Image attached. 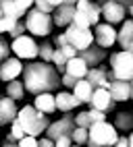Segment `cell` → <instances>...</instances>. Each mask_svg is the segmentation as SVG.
Wrapping results in <instances>:
<instances>
[{
  "label": "cell",
  "mask_w": 133,
  "mask_h": 147,
  "mask_svg": "<svg viewBox=\"0 0 133 147\" xmlns=\"http://www.w3.org/2000/svg\"><path fill=\"white\" fill-rule=\"evenodd\" d=\"M85 79H88V83L96 89V87H108V68L106 66H102V64H98V66H92V68H88V75H85Z\"/></svg>",
  "instance_id": "15"
},
{
  "label": "cell",
  "mask_w": 133,
  "mask_h": 147,
  "mask_svg": "<svg viewBox=\"0 0 133 147\" xmlns=\"http://www.w3.org/2000/svg\"><path fill=\"white\" fill-rule=\"evenodd\" d=\"M27 15V21H25V29L29 31L31 35H37V37H46L52 33V27H54V21L50 13H42L37 8H29L25 13Z\"/></svg>",
  "instance_id": "5"
},
{
  "label": "cell",
  "mask_w": 133,
  "mask_h": 147,
  "mask_svg": "<svg viewBox=\"0 0 133 147\" xmlns=\"http://www.w3.org/2000/svg\"><path fill=\"white\" fill-rule=\"evenodd\" d=\"M17 120H19V124L23 126L25 135H33V137L42 135L46 129H48V124H50L48 114L40 112L33 106H23L21 110L17 112Z\"/></svg>",
  "instance_id": "2"
},
{
  "label": "cell",
  "mask_w": 133,
  "mask_h": 147,
  "mask_svg": "<svg viewBox=\"0 0 133 147\" xmlns=\"http://www.w3.org/2000/svg\"><path fill=\"white\" fill-rule=\"evenodd\" d=\"M54 147H73V139L69 135H64V137H58V139L54 141Z\"/></svg>",
  "instance_id": "40"
},
{
  "label": "cell",
  "mask_w": 133,
  "mask_h": 147,
  "mask_svg": "<svg viewBox=\"0 0 133 147\" xmlns=\"http://www.w3.org/2000/svg\"><path fill=\"white\" fill-rule=\"evenodd\" d=\"M119 139V131L115 129V124H110L106 120L94 122L88 129V147H112Z\"/></svg>",
  "instance_id": "3"
},
{
  "label": "cell",
  "mask_w": 133,
  "mask_h": 147,
  "mask_svg": "<svg viewBox=\"0 0 133 147\" xmlns=\"http://www.w3.org/2000/svg\"><path fill=\"white\" fill-rule=\"evenodd\" d=\"M92 93H94V87L88 83V79H85V77H83V79H79L77 83H75V87H73V95L77 97L81 104H90Z\"/></svg>",
  "instance_id": "22"
},
{
  "label": "cell",
  "mask_w": 133,
  "mask_h": 147,
  "mask_svg": "<svg viewBox=\"0 0 133 147\" xmlns=\"http://www.w3.org/2000/svg\"><path fill=\"white\" fill-rule=\"evenodd\" d=\"M2 147H19V145H17V143H6V141H4V145H2Z\"/></svg>",
  "instance_id": "49"
},
{
  "label": "cell",
  "mask_w": 133,
  "mask_h": 147,
  "mask_svg": "<svg viewBox=\"0 0 133 147\" xmlns=\"http://www.w3.org/2000/svg\"><path fill=\"white\" fill-rule=\"evenodd\" d=\"M75 147H83V145H75Z\"/></svg>",
  "instance_id": "54"
},
{
  "label": "cell",
  "mask_w": 133,
  "mask_h": 147,
  "mask_svg": "<svg viewBox=\"0 0 133 147\" xmlns=\"http://www.w3.org/2000/svg\"><path fill=\"white\" fill-rule=\"evenodd\" d=\"M25 31H27V29H25V23L17 19V23H15V27L11 29V31H8V35H11V37H19V35H23Z\"/></svg>",
  "instance_id": "35"
},
{
  "label": "cell",
  "mask_w": 133,
  "mask_h": 147,
  "mask_svg": "<svg viewBox=\"0 0 133 147\" xmlns=\"http://www.w3.org/2000/svg\"><path fill=\"white\" fill-rule=\"evenodd\" d=\"M71 139L75 145H85L88 143V129H83V126H75L73 133H71Z\"/></svg>",
  "instance_id": "28"
},
{
  "label": "cell",
  "mask_w": 133,
  "mask_h": 147,
  "mask_svg": "<svg viewBox=\"0 0 133 147\" xmlns=\"http://www.w3.org/2000/svg\"><path fill=\"white\" fill-rule=\"evenodd\" d=\"M115 129L117 131H133V112H117L115 116Z\"/></svg>",
  "instance_id": "24"
},
{
  "label": "cell",
  "mask_w": 133,
  "mask_h": 147,
  "mask_svg": "<svg viewBox=\"0 0 133 147\" xmlns=\"http://www.w3.org/2000/svg\"><path fill=\"white\" fill-rule=\"evenodd\" d=\"M106 89L110 91V97L115 102H127L131 100L129 97V81H121V79H112L108 83Z\"/></svg>",
  "instance_id": "18"
},
{
  "label": "cell",
  "mask_w": 133,
  "mask_h": 147,
  "mask_svg": "<svg viewBox=\"0 0 133 147\" xmlns=\"http://www.w3.org/2000/svg\"><path fill=\"white\" fill-rule=\"evenodd\" d=\"M4 141H6V143H17V139H15V137H13L11 133H8V135L4 137Z\"/></svg>",
  "instance_id": "47"
},
{
  "label": "cell",
  "mask_w": 133,
  "mask_h": 147,
  "mask_svg": "<svg viewBox=\"0 0 133 147\" xmlns=\"http://www.w3.org/2000/svg\"><path fill=\"white\" fill-rule=\"evenodd\" d=\"M73 129H75V116H73L71 112H64L62 118L50 122V124H48V129H46L44 133H46V137H50L52 141H56L58 137H64V135H69V137H71Z\"/></svg>",
  "instance_id": "9"
},
{
  "label": "cell",
  "mask_w": 133,
  "mask_h": 147,
  "mask_svg": "<svg viewBox=\"0 0 133 147\" xmlns=\"http://www.w3.org/2000/svg\"><path fill=\"white\" fill-rule=\"evenodd\" d=\"M8 54H11V46L4 42V37H0V64L4 58H8Z\"/></svg>",
  "instance_id": "39"
},
{
  "label": "cell",
  "mask_w": 133,
  "mask_h": 147,
  "mask_svg": "<svg viewBox=\"0 0 133 147\" xmlns=\"http://www.w3.org/2000/svg\"><path fill=\"white\" fill-rule=\"evenodd\" d=\"M77 56H81L83 60H85V64L92 68V66L102 64V60L106 58V52H104V48H100L98 44H92V46L85 48V50H79Z\"/></svg>",
  "instance_id": "13"
},
{
  "label": "cell",
  "mask_w": 133,
  "mask_h": 147,
  "mask_svg": "<svg viewBox=\"0 0 133 147\" xmlns=\"http://www.w3.org/2000/svg\"><path fill=\"white\" fill-rule=\"evenodd\" d=\"M21 73H23V64H21V58H17V56L4 58L2 64H0V79H2L4 83L17 79Z\"/></svg>",
  "instance_id": "12"
},
{
  "label": "cell",
  "mask_w": 133,
  "mask_h": 147,
  "mask_svg": "<svg viewBox=\"0 0 133 147\" xmlns=\"http://www.w3.org/2000/svg\"><path fill=\"white\" fill-rule=\"evenodd\" d=\"M37 48H40V44H37L31 35H19V37H13V44H11V52L21 58V60H33V58H37Z\"/></svg>",
  "instance_id": "6"
},
{
  "label": "cell",
  "mask_w": 133,
  "mask_h": 147,
  "mask_svg": "<svg viewBox=\"0 0 133 147\" xmlns=\"http://www.w3.org/2000/svg\"><path fill=\"white\" fill-rule=\"evenodd\" d=\"M73 25H77V27H83V29H88V27H92V23H90V19L85 17L83 13H79L77 8H75V15H73Z\"/></svg>",
  "instance_id": "31"
},
{
  "label": "cell",
  "mask_w": 133,
  "mask_h": 147,
  "mask_svg": "<svg viewBox=\"0 0 133 147\" xmlns=\"http://www.w3.org/2000/svg\"><path fill=\"white\" fill-rule=\"evenodd\" d=\"M75 8L90 19L92 27L96 25V23H100V17H102V13H100V4L92 2V0H77V2H75Z\"/></svg>",
  "instance_id": "16"
},
{
  "label": "cell",
  "mask_w": 133,
  "mask_h": 147,
  "mask_svg": "<svg viewBox=\"0 0 133 147\" xmlns=\"http://www.w3.org/2000/svg\"><path fill=\"white\" fill-rule=\"evenodd\" d=\"M112 147H129V137H119Z\"/></svg>",
  "instance_id": "45"
},
{
  "label": "cell",
  "mask_w": 133,
  "mask_h": 147,
  "mask_svg": "<svg viewBox=\"0 0 133 147\" xmlns=\"http://www.w3.org/2000/svg\"><path fill=\"white\" fill-rule=\"evenodd\" d=\"M11 135L15 137V139L19 141V139H21V137H25V131H23V126L21 124H19V120L15 118L13 122H11Z\"/></svg>",
  "instance_id": "34"
},
{
  "label": "cell",
  "mask_w": 133,
  "mask_h": 147,
  "mask_svg": "<svg viewBox=\"0 0 133 147\" xmlns=\"http://www.w3.org/2000/svg\"><path fill=\"white\" fill-rule=\"evenodd\" d=\"M73 15H75V4H69V2H62L54 8V17L52 21L56 27H66L73 23Z\"/></svg>",
  "instance_id": "14"
},
{
  "label": "cell",
  "mask_w": 133,
  "mask_h": 147,
  "mask_svg": "<svg viewBox=\"0 0 133 147\" xmlns=\"http://www.w3.org/2000/svg\"><path fill=\"white\" fill-rule=\"evenodd\" d=\"M37 147H54V141L50 137H42V139H37Z\"/></svg>",
  "instance_id": "43"
},
{
  "label": "cell",
  "mask_w": 133,
  "mask_h": 147,
  "mask_svg": "<svg viewBox=\"0 0 133 147\" xmlns=\"http://www.w3.org/2000/svg\"><path fill=\"white\" fill-rule=\"evenodd\" d=\"M94 122L90 118V114L88 112H79L77 116H75V126H83V129H90Z\"/></svg>",
  "instance_id": "32"
},
{
  "label": "cell",
  "mask_w": 133,
  "mask_h": 147,
  "mask_svg": "<svg viewBox=\"0 0 133 147\" xmlns=\"http://www.w3.org/2000/svg\"><path fill=\"white\" fill-rule=\"evenodd\" d=\"M17 145L19 147H37V139L33 135H25V137H21V139L17 141Z\"/></svg>",
  "instance_id": "33"
},
{
  "label": "cell",
  "mask_w": 133,
  "mask_h": 147,
  "mask_svg": "<svg viewBox=\"0 0 133 147\" xmlns=\"http://www.w3.org/2000/svg\"><path fill=\"white\" fill-rule=\"evenodd\" d=\"M88 64H85V60L81 56H73V58H69L66 60V64H64V73H69V75H73V77H77V79H83L85 75H88Z\"/></svg>",
  "instance_id": "20"
},
{
  "label": "cell",
  "mask_w": 133,
  "mask_h": 147,
  "mask_svg": "<svg viewBox=\"0 0 133 147\" xmlns=\"http://www.w3.org/2000/svg\"><path fill=\"white\" fill-rule=\"evenodd\" d=\"M64 35H66V42H69L75 50H85L88 46H92L94 44V31L88 27V29H83V27H77V25H66V31H64Z\"/></svg>",
  "instance_id": "8"
},
{
  "label": "cell",
  "mask_w": 133,
  "mask_h": 147,
  "mask_svg": "<svg viewBox=\"0 0 133 147\" xmlns=\"http://www.w3.org/2000/svg\"><path fill=\"white\" fill-rule=\"evenodd\" d=\"M94 44H98L100 48H110L117 44V29L110 23H96L94 25Z\"/></svg>",
  "instance_id": "10"
},
{
  "label": "cell",
  "mask_w": 133,
  "mask_h": 147,
  "mask_svg": "<svg viewBox=\"0 0 133 147\" xmlns=\"http://www.w3.org/2000/svg\"><path fill=\"white\" fill-rule=\"evenodd\" d=\"M79 79L77 77H73V75H69V73H62V77H60V85L62 87H75V83H77Z\"/></svg>",
  "instance_id": "37"
},
{
  "label": "cell",
  "mask_w": 133,
  "mask_h": 147,
  "mask_svg": "<svg viewBox=\"0 0 133 147\" xmlns=\"http://www.w3.org/2000/svg\"><path fill=\"white\" fill-rule=\"evenodd\" d=\"M115 100L110 97V91L106 87H96L92 93V100H90V108H96V110H102V112H110L115 108Z\"/></svg>",
  "instance_id": "11"
},
{
  "label": "cell",
  "mask_w": 133,
  "mask_h": 147,
  "mask_svg": "<svg viewBox=\"0 0 133 147\" xmlns=\"http://www.w3.org/2000/svg\"><path fill=\"white\" fill-rule=\"evenodd\" d=\"M52 54H54V46L46 40L40 44V48H37V56H40V60L44 62H52Z\"/></svg>",
  "instance_id": "27"
},
{
  "label": "cell",
  "mask_w": 133,
  "mask_h": 147,
  "mask_svg": "<svg viewBox=\"0 0 133 147\" xmlns=\"http://www.w3.org/2000/svg\"><path fill=\"white\" fill-rule=\"evenodd\" d=\"M2 4H4V0H0V17H2Z\"/></svg>",
  "instance_id": "52"
},
{
  "label": "cell",
  "mask_w": 133,
  "mask_h": 147,
  "mask_svg": "<svg viewBox=\"0 0 133 147\" xmlns=\"http://www.w3.org/2000/svg\"><path fill=\"white\" fill-rule=\"evenodd\" d=\"M17 104L15 100H11V97H0V126L4 124H11L15 118H17Z\"/></svg>",
  "instance_id": "17"
},
{
  "label": "cell",
  "mask_w": 133,
  "mask_h": 147,
  "mask_svg": "<svg viewBox=\"0 0 133 147\" xmlns=\"http://www.w3.org/2000/svg\"><path fill=\"white\" fill-rule=\"evenodd\" d=\"M64 2H69V4H75V2H77V0H64Z\"/></svg>",
  "instance_id": "53"
},
{
  "label": "cell",
  "mask_w": 133,
  "mask_h": 147,
  "mask_svg": "<svg viewBox=\"0 0 133 147\" xmlns=\"http://www.w3.org/2000/svg\"><path fill=\"white\" fill-rule=\"evenodd\" d=\"M100 13L104 17V21L110 25H121L125 21L127 8L123 4V0H100Z\"/></svg>",
  "instance_id": "7"
},
{
  "label": "cell",
  "mask_w": 133,
  "mask_h": 147,
  "mask_svg": "<svg viewBox=\"0 0 133 147\" xmlns=\"http://www.w3.org/2000/svg\"><path fill=\"white\" fill-rule=\"evenodd\" d=\"M60 50H62V54L66 56V60H69V58H73V56H77V50H75V48H73L71 44H64V46L60 48Z\"/></svg>",
  "instance_id": "41"
},
{
  "label": "cell",
  "mask_w": 133,
  "mask_h": 147,
  "mask_svg": "<svg viewBox=\"0 0 133 147\" xmlns=\"http://www.w3.org/2000/svg\"><path fill=\"white\" fill-rule=\"evenodd\" d=\"M52 62L56 66V71L58 73H64V64H66V56L62 54L60 48H54V54H52Z\"/></svg>",
  "instance_id": "29"
},
{
  "label": "cell",
  "mask_w": 133,
  "mask_h": 147,
  "mask_svg": "<svg viewBox=\"0 0 133 147\" xmlns=\"http://www.w3.org/2000/svg\"><path fill=\"white\" fill-rule=\"evenodd\" d=\"M117 42L121 44L123 50H125V48L133 42V19H129V21H123V23H121V29L117 31Z\"/></svg>",
  "instance_id": "23"
},
{
  "label": "cell",
  "mask_w": 133,
  "mask_h": 147,
  "mask_svg": "<svg viewBox=\"0 0 133 147\" xmlns=\"http://www.w3.org/2000/svg\"><path fill=\"white\" fill-rule=\"evenodd\" d=\"M54 44H56V48H62L64 44H69V42H66V35H64V33L56 35V37H54Z\"/></svg>",
  "instance_id": "44"
},
{
  "label": "cell",
  "mask_w": 133,
  "mask_h": 147,
  "mask_svg": "<svg viewBox=\"0 0 133 147\" xmlns=\"http://www.w3.org/2000/svg\"><path fill=\"white\" fill-rule=\"evenodd\" d=\"M6 95L11 97V100H15V102L23 100V95H25V87H23V83L17 81V79L8 81V83H6Z\"/></svg>",
  "instance_id": "25"
},
{
  "label": "cell",
  "mask_w": 133,
  "mask_h": 147,
  "mask_svg": "<svg viewBox=\"0 0 133 147\" xmlns=\"http://www.w3.org/2000/svg\"><path fill=\"white\" fill-rule=\"evenodd\" d=\"M15 2H17V6L21 8L23 13H27V11L33 6V0H15Z\"/></svg>",
  "instance_id": "42"
},
{
  "label": "cell",
  "mask_w": 133,
  "mask_h": 147,
  "mask_svg": "<svg viewBox=\"0 0 133 147\" xmlns=\"http://www.w3.org/2000/svg\"><path fill=\"white\" fill-rule=\"evenodd\" d=\"M129 147H133V133L129 135Z\"/></svg>",
  "instance_id": "51"
},
{
  "label": "cell",
  "mask_w": 133,
  "mask_h": 147,
  "mask_svg": "<svg viewBox=\"0 0 133 147\" xmlns=\"http://www.w3.org/2000/svg\"><path fill=\"white\" fill-rule=\"evenodd\" d=\"M125 50H127V52H131V54H133V42H131V44H129V46H127V48H125Z\"/></svg>",
  "instance_id": "50"
},
{
  "label": "cell",
  "mask_w": 133,
  "mask_h": 147,
  "mask_svg": "<svg viewBox=\"0 0 133 147\" xmlns=\"http://www.w3.org/2000/svg\"><path fill=\"white\" fill-rule=\"evenodd\" d=\"M23 87L25 91H29L33 95L44 93V91H54L60 87V77L56 66L50 62H33L29 60L23 66Z\"/></svg>",
  "instance_id": "1"
},
{
  "label": "cell",
  "mask_w": 133,
  "mask_h": 147,
  "mask_svg": "<svg viewBox=\"0 0 133 147\" xmlns=\"http://www.w3.org/2000/svg\"><path fill=\"white\" fill-rule=\"evenodd\" d=\"M54 102H56V110H60V112H71L77 106H81V102L69 91H58L54 95Z\"/></svg>",
  "instance_id": "19"
},
{
  "label": "cell",
  "mask_w": 133,
  "mask_h": 147,
  "mask_svg": "<svg viewBox=\"0 0 133 147\" xmlns=\"http://www.w3.org/2000/svg\"><path fill=\"white\" fill-rule=\"evenodd\" d=\"M33 108H37V110L44 112V114H52V112L56 110V102H54L52 91L37 93V95H35V102H33Z\"/></svg>",
  "instance_id": "21"
},
{
  "label": "cell",
  "mask_w": 133,
  "mask_h": 147,
  "mask_svg": "<svg viewBox=\"0 0 133 147\" xmlns=\"http://www.w3.org/2000/svg\"><path fill=\"white\" fill-rule=\"evenodd\" d=\"M88 114H90L92 122H100V120H106V112H102V110H96V108H90V110H88Z\"/></svg>",
  "instance_id": "36"
},
{
  "label": "cell",
  "mask_w": 133,
  "mask_h": 147,
  "mask_svg": "<svg viewBox=\"0 0 133 147\" xmlns=\"http://www.w3.org/2000/svg\"><path fill=\"white\" fill-rule=\"evenodd\" d=\"M2 15H6V17H13V19H21L25 13H23L19 6H17V2H15V0H4V4H2Z\"/></svg>",
  "instance_id": "26"
},
{
  "label": "cell",
  "mask_w": 133,
  "mask_h": 147,
  "mask_svg": "<svg viewBox=\"0 0 133 147\" xmlns=\"http://www.w3.org/2000/svg\"><path fill=\"white\" fill-rule=\"evenodd\" d=\"M129 97H131V100H133V79L129 81Z\"/></svg>",
  "instance_id": "48"
},
{
  "label": "cell",
  "mask_w": 133,
  "mask_h": 147,
  "mask_svg": "<svg viewBox=\"0 0 133 147\" xmlns=\"http://www.w3.org/2000/svg\"><path fill=\"white\" fill-rule=\"evenodd\" d=\"M121 79V81H131L133 79V54L127 50H121L110 54V71H108V81Z\"/></svg>",
  "instance_id": "4"
},
{
  "label": "cell",
  "mask_w": 133,
  "mask_h": 147,
  "mask_svg": "<svg viewBox=\"0 0 133 147\" xmlns=\"http://www.w3.org/2000/svg\"><path fill=\"white\" fill-rule=\"evenodd\" d=\"M33 6L37 8V11H42V13H52L54 11L48 0H33Z\"/></svg>",
  "instance_id": "38"
},
{
  "label": "cell",
  "mask_w": 133,
  "mask_h": 147,
  "mask_svg": "<svg viewBox=\"0 0 133 147\" xmlns=\"http://www.w3.org/2000/svg\"><path fill=\"white\" fill-rule=\"evenodd\" d=\"M48 2H50V6H52V8H56V6H58V4H62V2H64V0H48Z\"/></svg>",
  "instance_id": "46"
},
{
  "label": "cell",
  "mask_w": 133,
  "mask_h": 147,
  "mask_svg": "<svg viewBox=\"0 0 133 147\" xmlns=\"http://www.w3.org/2000/svg\"><path fill=\"white\" fill-rule=\"evenodd\" d=\"M15 23H17V19L2 15V17H0V35H2V33H8V31L15 27Z\"/></svg>",
  "instance_id": "30"
}]
</instances>
